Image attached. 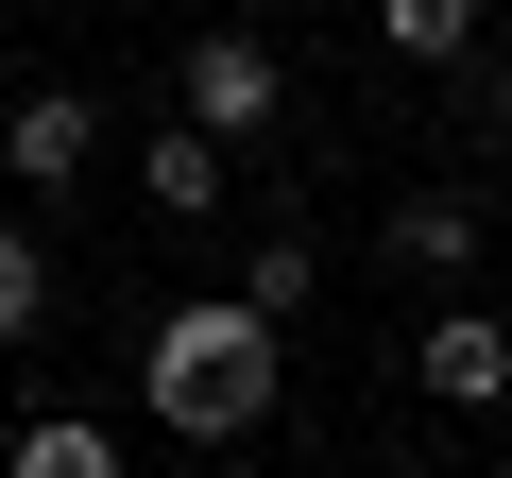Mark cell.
<instances>
[{
    "mask_svg": "<svg viewBox=\"0 0 512 478\" xmlns=\"http://www.w3.org/2000/svg\"><path fill=\"white\" fill-rule=\"evenodd\" d=\"M137 188H154V222H205V205H222V137H188V120L137 137Z\"/></svg>",
    "mask_w": 512,
    "mask_h": 478,
    "instance_id": "cell-8",
    "label": "cell"
},
{
    "mask_svg": "<svg viewBox=\"0 0 512 478\" xmlns=\"http://www.w3.org/2000/svg\"><path fill=\"white\" fill-rule=\"evenodd\" d=\"M274 342H291V325H256L239 291H188V308L137 325V410H154L171 444H239V427H274Z\"/></svg>",
    "mask_w": 512,
    "mask_h": 478,
    "instance_id": "cell-1",
    "label": "cell"
},
{
    "mask_svg": "<svg viewBox=\"0 0 512 478\" xmlns=\"http://www.w3.org/2000/svg\"><path fill=\"white\" fill-rule=\"evenodd\" d=\"M410 393H427V410H495V393H512V325H495V308H427Z\"/></svg>",
    "mask_w": 512,
    "mask_h": 478,
    "instance_id": "cell-4",
    "label": "cell"
},
{
    "mask_svg": "<svg viewBox=\"0 0 512 478\" xmlns=\"http://www.w3.org/2000/svg\"><path fill=\"white\" fill-rule=\"evenodd\" d=\"M0 478H120V427H86V410H35L18 444H0Z\"/></svg>",
    "mask_w": 512,
    "mask_h": 478,
    "instance_id": "cell-7",
    "label": "cell"
},
{
    "mask_svg": "<svg viewBox=\"0 0 512 478\" xmlns=\"http://www.w3.org/2000/svg\"><path fill=\"white\" fill-rule=\"evenodd\" d=\"M171 86H188V137H222V154H239V137H274L291 52H274V35H188V69H171Z\"/></svg>",
    "mask_w": 512,
    "mask_h": 478,
    "instance_id": "cell-2",
    "label": "cell"
},
{
    "mask_svg": "<svg viewBox=\"0 0 512 478\" xmlns=\"http://www.w3.org/2000/svg\"><path fill=\"white\" fill-rule=\"evenodd\" d=\"M35 308H52V257H35L18 222H0V342H35Z\"/></svg>",
    "mask_w": 512,
    "mask_h": 478,
    "instance_id": "cell-9",
    "label": "cell"
},
{
    "mask_svg": "<svg viewBox=\"0 0 512 478\" xmlns=\"http://www.w3.org/2000/svg\"><path fill=\"white\" fill-rule=\"evenodd\" d=\"M86 154H103V103L86 86H18V103H0V171H18V188H86Z\"/></svg>",
    "mask_w": 512,
    "mask_h": 478,
    "instance_id": "cell-3",
    "label": "cell"
},
{
    "mask_svg": "<svg viewBox=\"0 0 512 478\" xmlns=\"http://www.w3.org/2000/svg\"><path fill=\"white\" fill-rule=\"evenodd\" d=\"M495 120H512V35H495Z\"/></svg>",
    "mask_w": 512,
    "mask_h": 478,
    "instance_id": "cell-11",
    "label": "cell"
},
{
    "mask_svg": "<svg viewBox=\"0 0 512 478\" xmlns=\"http://www.w3.org/2000/svg\"><path fill=\"white\" fill-rule=\"evenodd\" d=\"M342 478H410V461H342Z\"/></svg>",
    "mask_w": 512,
    "mask_h": 478,
    "instance_id": "cell-12",
    "label": "cell"
},
{
    "mask_svg": "<svg viewBox=\"0 0 512 478\" xmlns=\"http://www.w3.org/2000/svg\"><path fill=\"white\" fill-rule=\"evenodd\" d=\"M393 274H478V188H393Z\"/></svg>",
    "mask_w": 512,
    "mask_h": 478,
    "instance_id": "cell-5",
    "label": "cell"
},
{
    "mask_svg": "<svg viewBox=\"0 0 512 478\" xmlns=\"http://www.w3.org/2000/svg\"><path fill=\"white\" fill-rule=\"evenodd\" d=\"M376 52L393 69H478V0H376Z\"/></svg>",
    "mask_w": 512,
    "mask_h": 478,
    "instance_id": "cell-6",
    "label": "cell"
},
{
    "mask_svg": "<svg viewBox=\"0 0 512 478\" xmlns=\"http://www.w3.org/2000/svg\"><path fill=\"white\" fill-rule=\"evenodd\" d=\"M239 308H256V325H291V308H308V239H291V222H274V257L239 274Z\"/></svg>",
    "mask_w": 512,
    "mask_h": 478,
    "instance_id": "cell-10",
    "label": "cell"
}]
</instances>
